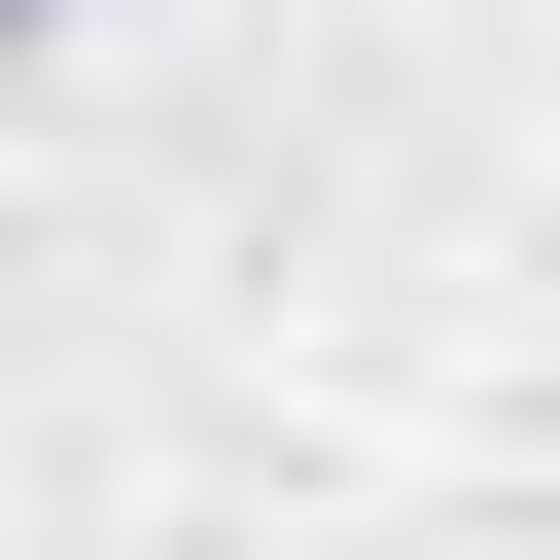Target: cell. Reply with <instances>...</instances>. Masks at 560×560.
<instances>
[{
	"label": "cell",
	"instance_id": "1",
	"mask_svg": "<svg viewBox=\"0 0 560 560\" xmlns=\"http://www.w3.org/2000/svg\"><path fill=\"white\" fill-rule=\"evenodd\" d=\"M0 35H70V0H0Z\"/></svg>",
	"mask_w": 560,
	"mask_h": 560
}]
</instances>
